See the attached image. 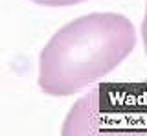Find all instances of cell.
<instances>
[{
    "instance_id": "cell-3",
    "label": "cell",
    "mask_w": 147,
    "mask_h": 136,
    "mask_svg": "<svg viewBox=\"0 0 147 136\" xmlns=\"http://www.w3.org/2000/svg\"><path fill=\"white\" fill-rule=\"evenodd\" d=\"M142 39H144V48H145V53H147V6H145L144 22H142Z\"/></svg>"
},
{
    "instance_id": "cell-2",
    "label": "cell",
    "mask_w": 147,
    "mask_h": 136,
    "mask_svg": "<svg viewBox=\"0 0 147 136\" xmlns=\"http://www.w3.org/2000/svg\"><path fill=\"white\" fill-rule=\"evenodd\" d=\"M39 6H48V7H64V6H76L83 0H31Z\"/></svg>"
},
{
    "instance_id": "cell-1",
    "label": "cell",
    "mask_w": 147,
    "mask_h": 136,
    "mask_svg": "<svg viewBox=\"0 0 147 136\" xmlns=\"http://www.w3.org/2000/svg\"><path fill=\"white\" fill-rule=\"evenodd\" d=\"M136 46L132 22L119 13H90L63 26L42 48L39 87L64 98L119 66Z\"/></svg>"
}]
</instances>
